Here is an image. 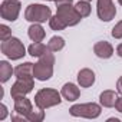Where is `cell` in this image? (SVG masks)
Segmentation results:
<instances>
[{
    "instance_id": "23",
    "label": "cell",
    "mask_w": 122,
    "mask_h": 122,
    "mask_svg": "<svg viewBox=\"0 0 122 122\" xmlns=\"http://www.w3.org/2000/svg\"><path fill=\"white\" fill-rule=\"evenodd\" d=\"M9 37H12V30L6 25H2L0 26V40L3 42V40H6Z\"/></svg>"
},
{
    "instance_id": "5",
    "label": "cell",
    "mask_w": 122,
    "mask_h": 122,
    "mask_svg": "<svg viewBox=\"0 0 122 122\" xmlns=\"http://www.w3.org/2000/svg\"><path fill=\"white\" fill-rule=\"evenodd\" d=\"M25 17L33 23H43L52 17V10L43 5H29L25 12Z\"/></svg>"
},
{
    "instance_id": "6",
    "label": "cell",
    "mask_w": 122,
    "mask_h": 122,
    "mask_svg": "<svg viewBox=\"0 0 122 122\" xmlns=\"http://www.w3.org/2000/svg\"><path fill=\"white\" fill-rule=\"evenodd\" d=\"M72 116H82V118H98L101 115V106L98 103H79V105H73L69 109Z\"/></svg>"
},
{
    "instance_id": "13",
    "label": "cell",
    "mask_w": 122,
    "mask_h": 122,
    "mask_svg": "<svg viewBox=\"0 0 122 122\" xmlns=\"http://www.w3.org/2000/svg\"><path fill=\"white\" fill-rule=\"evenodd\" d=\"M79 95H81V91H79V88H78L76 85H73V83H71V82L63 85V88H62V96H63L66 101L73 102V101L79 99Z\"/></svg>"
},
{
    "instance_id": "3",
    "label": "cell",
    "mask_w": 122,
    "mask_h": 122,
    "mask_svg": "<svg viewBox=\"0 0 122 122\" xmlns=\"http://www.w3.org/2000/svg\"><path fill=\"white\" fill-rule=\"evenodd\" d=\"M56 15L65 23L66 27L78 25L82 19V16L76 12L75 6H72V3H59L56 7Z\"/></svg>"
},
{
    "instance_id": "21",
    "label": "cell",
    "mask_w": 122,
    "mask_h": 122,
    "mask_svg": "<svg viewBox=\"0 0 122 122\" xmlns=\"http://www.w3.org/2000/svg\"><path fill=\"white\" fill-rule=\"evenodd\" d=\"M49 26H50L53 30H63V29L66 27L65 23L57 17V15H55V16H52V17L49 19Z\"/></svg>"
},
{
    "instance_id": "15",
    "label": "cell",
    "mask_w": 122,
    "mask_h": 122,
    "mask_svg": "<svg viewBox=\"0 0 122 122\" xmlns=\"http://www.w3.org/2000/svg\"><path fill=\"white\" fill-rule=\"evenodd\" d=\"M27 35H29V37H30L33 42H42V40L45 39V36H46L43 27H42L39 23L32 25V26L29 27V30H27Z\"/></svg>"
},
{
    "instance_id": "30",
    "label": "cell",
    "mask_w": 122,
    "mask_h": 122,
    "mask_svg": "<svg viewBox=\"0 0 122 122\" xmlns=\"http://www.w3.org/2000/svg\"><path fill=\"white\" fill-rule=\"evenodd\" d=\"M118 2H119V3H121V5H122V0H118Z\"/></svg>"
},
{
    "instance_id": "17",
    "label": "cell",
    "mask_w": 122,
    "mask_h": 122,
    "mask_svg": "<svg viewBox=\"0 0 122 122\" xmlns=\"http://www.w3.org/2000/svg\"><path fill=\"white\" fill-rule=\"evenodd\" d=\"M12 73H15V69H12V65L6 60H0V81L3 83L7 82L12 76Z\"/></svg>"
},
{
    "instance_id": "14",
    "label": "cell",
    "mask_w": 122,
    "mask_h": 122,
    "mask_svg": "<svg viewBox=\"0 0 122 122\" xmlns=\"http://www.w3.org/2000/svg\"><path fill=\"white\" fill-rule=\"evenodd\" d=\"M78 82L82 88H89L95 82V73L91 69H82L78 73Z\"/></svg>"
},
{
    "instance_id": "18",
    "label": "cell",
    "mask_w": 122,
    "mask_h": 122,
    "mask_svg": "<svg viewBox=\"0 0 122 122\" xmlns=\"http://www.w3.org/2000/svg\"><path fill=\"white\" fill-rule=\"evenodd\" d=\"M29 55L30 56H37V57H40L42 55H45L47 50H49V47L46 46V45H43L42 42H35V43H32L30 46H29Z\"/></svg>"
},
{
    "instance_id": "2",
    "label": "cell",
    "mask_w": 122,
    "mask_h": 122,
    "mask_svg": "<svg viewBox=\"0 0 122 122\" xmlns=\"http://www.w3.org/2000/svg\"><path fill=\"white\" fill-rule=\"evenodd\" d=\"M60 93L56 89H40L35 95V103L39 109H46L60 103Z\"/></svg>"
},
{
    "instance_id": "9",
    "label": "cell",
    "mask_w": 122,
    "mask_h": 122,
    "mask_svg": "<svg viewBox=\"0 0 122 122\" xmlns=\"http://www.w3.org/2000/svg\"><path fill=\"white\" fill-rule=\"evenodd\" d=\"M32 89H33V79H17L10 89V95L13 99H19L32 92Z\"/></svg>"
},
{
    "instance_id": "20",
    "label": "cell",
    "mask_w": 122,
    "mask_h": 122,
    "mask_svg": "<svg viewBox=\"0 0 122 122\" xmlns=\"http://www.w3.org/2000/svg\"><path fill=\"white\" fill-rule=\"evenodd\" d=\"M75 9L82 17H86V16L91 15V5H89L88 0H81V2H78L75 5Z\"/></svg>"
},
{
    "instance_id": "12",
    "label": "cell",
    "mask_w": 122,
    "mask_h": 122,
    "mask_svg": "<svg viewBox=\"0 0 122 122\" xmlns=\"http://www.w3.org/2000/svg\"><path fill=\"white\" fill-rule=\"evenodd\" d=\"M15 76L17 79H33V63L26 62L15 68Z\"/></svg>"
},
{
    "instance_id": "24",
    "label": "cell",
    "mask_w": 122,
    "mask_h": 122,
    "mask_svg": "<svg viewBox=\"0 0 122 122\" xmlns=\"http://www.w3.org/2000/svg\"><path fill=\"white\" fill-rule=\"evenodd\" d=\"M112 36H113L115 39H121V37H122V20L118 22V23L113 26V29H112Z\"/></svg>"
},
{
    "instance_id": "19",
    "label": "cell",
    "mask_w": 122,
    "mask_h": 122,
    "mask_svg": "<svg viewBox=\"0 0 122 122\" xmlns=\"http://www.w3.org/2000/svg\"><path fill=\"white\" fill-rule=\"evenodd\" d=\"M47 47H49V50H52V52H59V50H62V49L65 47V40H63V37H60V36H53V37L49 40Z\"/></svg>"
},
{
    "instance_id": "16",
    "label": "cell",
    "mask_w": 122,
    "mask_h": 122,
    "mask_svg": "<svg viewBox=\"0 0 122 122\" xmlns=\"http://www.w3.org/2000/svg\"><path fill=\"white\" fill-rule=\"evenodd\" d=\"M116 99H118V96H116V93H115L113 91H103V92L101 93V96H99L101 105H103L105 108H112V106H115Z\"/></svg>"
},
{
    "instance_id": "8",
    "label": "cell",
    "mask_w": 122,
    "mask_h": 122,
    "mask_svg": "<svg viewBox=\"0 0 122 122\" xmlns=\"http://www.w3.org/2000/svg\"><path fill=\"white\" fill-rule=\"evenodd\" d=\"M32 111V102L25 96L15 99V115H12V121H25Z\"/></svg>"
},
{
    "instance_id": "1",
    "label": "cell",
    "mask_w": 122,
    "mask_h": 122,
    "mask_svg": "<svg viewBox=\"0 0 122 122\" xmlns=\"http://www.w3.org/2000/svg\"><path fill=\"white\" fill-rule=\"evenodd\" d=\"M53 65H55V56L52 50H47L45 55L40 56L39 62L33 65V75L37 81H47L53 75Z\"/></svg>"
},
{
    "instance_id": "25",
    "label": "cell",
    "mask_w": 122,
    "mask_h": 122,
    "mask_svg": "<svg viewBox=\"0 0 122 122\" xmlns=\"http://www.w3.org/2000/svg\"><path fill=\"white\" fill-rule=\"evenodd\" d=\"M7 116V108H6V105H0V121H3L5 118Z\"/></svg>"
},
{
    "instance_id": "11",
    "label": "cell",
    "mask_w": 122,
    "mask_h": 122,
    "mask_svg": "<svg viewBox=\"0 0 122 122\" xmlns=\"http://www.w3.org/2000/svg\"><path fill=\"white\" fill-rule=\"evenodd\" d=\"M93 52H95V55H96L98 57H101V59H108V57H111V56L113 55V47H112V45H111L109 42L101 40V42L95 43Z\"/></svg>"
},
{
    "instance_id": "31",
    "label": "cell",
    "mask_w": 122,
    "mask_h": 122,
    "mask_svg": "<svg viewBox=\"0 0 122 122\" xmlns=\"http://www.w3.org/2000/svg\"><path fill=\"white\" fill-rule=\"evenodd\" d=\"M88 2H89V0H88Z\"/></svg>"
},
{
    "instance_id": "29",
    "label": "cell",
    "mask_w": 122,
    "mask_h": 122,
    "mask_svg": "<svg viewBox=\"0 0 122 122\" xmlns=\"http://www.w3.org/2000/svg\"><path fill=\"white\" fill-rule=\"evenodd\" d=\"M116 53H118V56H121V57H122V43H119V45H118V47H116Z\"/></svg>"
},
{
    "instance_id": "28",
    "label": "cell",
    "mask_w": 122,
    "mask_h": 122,
    "mask_svg": "<svg viewBox=\"0 0 122 122\" xmlns=\"http://www.w3.org/2000/svg\"><path fill=\"white\" fill-rule=\"evenodd\" d=\"M50 2H55L56 5H59V3H72V0H50Z\"/></svg>"
},
{
    "instance_id": "10",
    "label": "cell",
    "mask_w": 122,
    "mask_h": 122,
    "mask_svg": "<svg viewBox=\"0 0 122 122\" xmlns=\"http://www.w3.org/2000/svg\"><path fill=\"white\" fill-rule=\"evenodd\" d=\"M98 16L102 22H109L116 15V7L112 3V0H98Z\"/></svg>"
},
{
    "instance_id": "27",
    "label": "cell",
    "mask_w": 122,
    "mask_h": 122,
    "mask_svg": "<svg viewBox=\"0 0 122 122\" xmlns=\"http://www.w3.org/2000/svg\"><path fill=\"white\" fill-rule=\"evenodd\" d=\"M116 88H118V92L122 93V76L118 79V82H116Z\"/></svg>"
},
{
    "instance_id": "22",
    "label": "cell",
    "mask_w": 122,
    "mask_h": 122,
    "mask_svg": "<svg viewBox=\"0 0 122 122\" xmlns=\"http://www.w3.org/2000/svg\"><path fill=\"white\" fill-rule=\"evenodd\" d=\"M45 118V113H43V109H39V111H32L29 115H27V121H32V122H40L43 121Z\"/></svg>"
},
{
    "instance_id": "7",
    "label": "cell",
    "mask_w": 122,
    "mask_h": 122,
    "mask_svg": "<svg viewBox=\"0 0 122 122\" xmlns=\"http://www.w3.org/2000/svg\"><path fill=\"white\" fill-rule=\"evenodd\" d=\"M20 2L19 0H5L0 6V16L5 20H9V22H15L20 13Z\"/></svg>"
},
{
    "instance_id": "4",
    "label": "cell",
    "mask_w": 122,
    "mask_h": 122,
    "mask_svg": "<svg viewBox=\"0 0 122 122\" xmlns=\"http://www.w3.org/2000/svg\"><path fill=\"white\" fill-rule=\"evenodd\" d=\"M2 53L12 60H17L26 55V49L17 37H9L2 42Z\"/></svg>"
},
{
    "instance_id": "26",
    "label": "cell",
    "mask_w": 122,
    "mask_h": 122,
    "mask_svg": "<svg viewBox=\"0 0 122 122\" xmlns=\"http://www.w3.org/2000/svg\"><path fill=\"white\" fill-rule=\"evenodd\" d=\"M115 108H116V111H118V112H121V113H122V98H118V99H116Z\"/></svg>"
}]
</instances>
